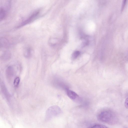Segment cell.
<instances>
[{
    "instance_id": "1",
    "label": "cell",
    "mask_w": 128,
    "mask_h": 128,
    "mask_svg": "<svg viewBox=\"0 0 128 128\" xmlns=\"http://www.w3.org/2000/svg\"><path fill=\"white\" fill-rule=\"evenodd\" d=\"M97 118L100 121L110 125L116 124L118 121V116L116 113L110 110L102 111L98 114Z\"/></svg>"
},
{
    "instance_id": "2",
    "label": "cell",
    "mask_w": 128,
    "mask_h": 128,
    "mask_svg": "<svg viewBox=\"0 0 128 128\" xmlns=\"http://www.w3.org/2000/svg\"><path fill=\"white\" fill-rule=\"evenodd\" d=\"M61 112V110L58 106H52L48 108L46 111L45 120H49L54 117L57 116Z\"/></svg>"
},
{
    "instance_id": "3",
    "label": "cell",
    "mask_w": 128,
    "mask_h": 128,
    "mask_svg": "<svg viewBox=\"0 0 128 128\" xmlns=\"http://www.w3.org/2000/svg\"><path fill=\"white\" fill-rule=\"evenodd\" d=\"M40 12V9L35 10L28 18L18 26L16 28H19L33 22L38 17Z\"/></svg>"
},
{
    "instance_id": "4",
    "label": "cell",
    "mask_w": 128,
    "mask_h": 128,
    "mask_svg": "<svg viewBox=\"0 0 128 128\" xmlns=\"http://www.w3.org/2000/svg\"><path fill=\"white\" fill-rule=\"evenodd\" d=\"M32 50L31 48L28 47L26 48L24 50V55L26 58H29L31 57L32 53Z\"/></svg>"
},
{
    "instance_id": "5",
    "label": "cell",
    "mask_w": 128,
    "mask_h": 128,
    "mask_svg": "<svg viewBox=\"0 0 128 128\" xmlns=\"http://www.w3.org/2000/svg\"><path fill=\"white\" fill-rule=\"evenodd\" d=\"M66 93L68 97L73 100L76 99L78 96V94L75 92L71 90H68Z\"/></svg>"
},
{
    "instance_id": "6",
    "label": "cell",
    "mask_w": 128,
    "mask_h": 128,
    "mask_svg": "<svg viewBox=\"0 0 128 128\" xmlns=\"http://www.w3.org/2000/svg\"><path fill=\"white\" fill-rule=\"evenodd\" d=\"M11 54L10 52L7 51H4L2 55V58L4 59H8L10 57Z\"/></svg>"
},
{
    "instance_id": "7",
    "label": "cell",
    "mask_w": 128,
    "mask_h": 128,
    "mask_svg": "<svg viewBox=\"0 0 128 128\" xmlns=\"http://www.w3.org/2000/svg\"><path fill=\"white\" fill-rule=\"evenodd\" d=\"M80 52L78 51H76L74 52L72 54V58L73 59L76 58L80 55Z\"/></svg>"
},
{
    "instance_id": "8",
    "label": "cell",
    "mask_w": 128,
    "mask_h": 128,
    "mask_svg": "<svg viewBox=\"0 0 128 128\" xmlns=\"http://www.w3.org/2000/svg\"><path fill=\"white\" fill-rule=\"evenodd\" d=\"M20 82V78L18 77L16 78L14 80V86L16 87L17 86L19 85Z\"/></svg>"
},
{
    "instance_id": "9",
    "label": "cell",
    "mask_w": 128,
    "mask_h": 128,
    "mask_svg": "<svg viewBox=\"0 0 128 128\" xmlns=\"http://www.w3.org/2000/svg\"><path fill=\"white\" fill-rule=\"evenodd\" d=\"M91 128H108L103 125L97 124Z\"/></svg>"
},
{
    "instance_id": "10",
    "label": "cell",
    "mask_w": 128,
    "mask_h": 128,
    "mask_svg": "<svg viewBox=\"0 0 128 128\" xmlns=\"http://www.w3.org/2000/svg\"><path fill=\"white\" fill-rule=\"evenodd\" d=\"M12 67H9L7 69V73L8 75H12L13 73V69Z\"/></svg>"
},
{
    "instance_id": "11",
    "label": "cell",
    "mask_w": 128,
    "mask_h": 128,
    "mask_svg": "<svg viewBox=\"0 0 128 128\" xmlns=\"http://www.w3.org/2000/svg\"><path fill=\"white\" fill-rule=\"evenodd\" d=\"M124 104L126 108L128 109V97L126 100Z\"/></svg>"
},
{
    "instance_id": "12",
    "label": "cell",
    "mask_w": 128,
    "mask_h": 128,
    "mask_svg": "<svg viewBox=\"0 0 128 128\" xmlns=\"http://www.w3.org/2000/svg\"><path fill=\"white\" fill-rule=\"evenodd\" d=\"M126 0L124 1V2H123V4L122 6V10L123 9V8H124V7L125 5V3H126Z\"/></svg>"
}]
</instances>
